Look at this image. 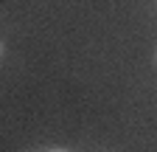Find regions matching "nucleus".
Returning <instances> with one entry per match:
<instances>
[{
  "label": "nucleus",
  "mask_w": 157,
  "mask_h": 152,
  "mask_svg": "<svg viewBox=\"0 0 157 152\" xmlns=\"http://www.w3.org/2000/svg\"><path fill=\"white\" fill-rule=\"evenodd\" d=\"M48 152H73V149H65V146H53V149H48Z\"/></svg>",
  "instance_id": "f257e3e1"
},
{
  "label": "nucleus",
  "mask_w": 157,
  "mask_h": 152,
  "mask_svg": "<svg viewBox=\"0 0 157 152\" xmlns=\"http://www.w3.org/2000/svg\"><path fill=\"white\" fill-rule=\"evenodd\" d=\"M3 51H6V45H3V40H0V56H3Z\"/></svg>",
  "instance_id": "f03ea898"
},
{
  "label": "nucleus",
  "mask_w": 157,
  "mask_h": 152,
  "mask_svg": "<svg viewBox=\"0 0 157 152\" xmlns=\"http://www.w3.org/2000/svg\"><path fill=\"white\" fill-rule=\"evenodd\" d=\"M154 59H157V56H154Z\"/></svg>",
  "instance_id": "7ed1b4c3"
}]
</instances>
